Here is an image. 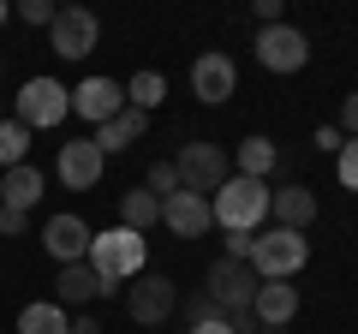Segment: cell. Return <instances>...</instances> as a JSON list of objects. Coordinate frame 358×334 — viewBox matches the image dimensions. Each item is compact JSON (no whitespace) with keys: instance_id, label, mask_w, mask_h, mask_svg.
Returning a JSON list of instances; mask_svg holds the SVG:
<instances>
[{"instance_id":"6da1fadb","label":"cell","mask_w":358,"mask_h":334,"mask_svg":"<svg viewBox=\"0 0 358 334\" xmlns=\"http://www.w3.org/2000/svg\"><path fill=\"white\" fill-rule=\"evenodd\" d=\"M90 269H96V281L114 293L120 281H138L143 269H150V245H143V233H131V227H108V233H96L90 239Z\"/></svg>"},{"instance_id":"7a4b0ae2","label":"cell","mask_w":358,"mask_h":334,"mask_svg":"<svg viewBox=\"0 0 358 334\" xmlns=\"http://www.w3.org/2000/svg\"><path fill=\"white\" fill-rule=\"evenodd\" d=\"M209 209H215V227L221 233H263V221H268V185L233 173V180L209 197Z\"/></svg>"},{"instance_id":"3957f363","label":"cell","mask_w":358,"mask_h":334,"mask_svg":"<svg viewBox=\"0 0 358 334\" xmlns=\"http://www.w3.org/2000/svg\"><path fill=\"white\" fill-rule=\"evenodd\" d=\"M305 263H310V239H305V233L263 227L251 239V275H257V281H293Z\"/></svg>"},{"instance_id":"277c9868","label":"cell","mask_w":358,"mask_h":334,"mask_svg":"<svg viewBox=\"0 0 358 334\" xmlns=\"http://www.w3.org/2000/svg\"><path fill=\"white\" fill-rule=\"evenodd\" d=\"M173 167H179V185H185V191H197V197H215L221 185L233 180V155L221 150V143H203V138L179 143Z\"/></svg>"},{"instance_id":"5b68a950","label":"cell","mask_w":358,"mask_h":334,"mask_svg":"<svg viewBox=\"0 0 358 334\" xmlns=\"http://www.w3.org/2000/svg\"><path fill=\"white\" fill-rule=\"evenodd\" d=\"M72 114V90H66L60 78H24V90L13 96V119L30 131H48Z\"/></svg>"},{"instance_id":"8992f818","label":"cell","mask_w":358,"mask_h":334,"mask_svg":"<svg viewBox=\"0 0 358 334\" xmlns=\"http://www.w3.org/2000/svg\"><path fill=\"white\" fill-rule=\"evenodd\" d=\"M179 310V286H173V275H162V269H143L138 281L126 286V317L138 322V328H155V322H167Z\"/></svg>"},{"instance_id":"52a82bcc","label":"cell","mask_w":358,"mask_h":334,"mask_svg":"<svg viewBox=\"0 0 358 334\" xmlns=\"http://www.w3.org/2000/svg\"><path fill=\"white\" fill-rule=\"evenodd\" d=\"M96 42H102V18L90 13V6H60L48 24V48L60 54V60H90L96 54Z\"/></svg>"},{"instance_id":"ba28073f","label":"cell","mask_w":358,"mask_h":334,"mask_svg":"<svg viewBox=\"0 0 358 334\" xmlns=\"http://www.w3.org/2000/svg\"><path fill=\"white\" fill-rule=\"evenodd\" d=\"M257 275H251V263H233V257H215L209 263V286L203 293L221 305V317H233V310H251V298H257Z\"/></svg>"},{"instance_id":"9c48e42d","label":"cell","mask_w":358,"mask_h":334,"mask_svg":"<svg viewBox=\"0 0 358 334\" xmlns=\"http://www.w3.org/2000/svg\"><path fill=\"white\" fill-rule=\"evenodd\" d=\"M102 167H108V155L96 150L90 138H60L54 173H60V185H66V191H96V185H102Z\"/></svg>"},{"instance_id":"30bf717a","label":"cell","mask_w":358,"mask_h":334,"mask_svg":"<svg viewBox=\"0 0 358 334\" xmlns=\"http://www.w3.org/2000/svg\"><path fill=\"white\" fill-rule=\"evenodd\" d=\"M257 66L263 72H299V66L310 60V42H305V30L299 24H268V30H257Z\"/></svg>"},{"instance_id":"8fae6325","label":"cell","mask_w":358,"mask_h":334,"mask_svg":"<svg viewBox=\"0 0 358 334\" xmlns=\"http://www.w3.org/2000/svg\"><path fill=\"white\" fill-rule=\"evenodd\" d=\"M233 90H239V66H233L227 54H197V60H192V96L203 108L233 102Z\"/></svg>"},{"instance_id":"7c38bea8","label":"cell","mask_w":358,"mask_h":334,"mask_svg":"<svg viewBox=\"0 0 358 334\" xmlns=\"http://www.w3.org/2000/svg\"><path fill=\"white\" fill-rule=\"evenodd\" d=\"M90 239H96V233H90L84 215H54V221H42V251H48L60 269L90 257Z\"/></svg>"},{"instance_id":"4fadbf2b","label":"cell","mask_w":358,"mask_h":334,"mask_svg":"<svg viewBox=\"0 0 358 334\" xmlns=\"http://www.w3.org/2000/svg\"><path fill=\"white\" fill-rule=\"evenodd\" d=\"M120 108H126V84H114V78H84L72 90V114L90 119V126H108Z\"/></svg>"},{"instance_id":"5bb4252c","label":"cell","mask_w":358,"mask_h":334,"mask_svg":"<svg viewBox=\"0 0 358 334\" xmlns=\"http://www.w3.org/2000/svg\"><path fill=\"white\" fill-rule=\"evenodd\" d=\"M162 227L173 233V239H203V233L215 227V209H209V197L179 191V197H167V203H162Z\"/></svg>"},{"instance_id":"9a60e30c","label":"cell","mask_w":358,"mask_h":334,"mask_svg":"<svg viewBox=\"0 0 358 334\" xmlns=\"http://www.w3.org/2000/svg\"><path fill=\"white\" fill-rule=\"evenodd\" d=\"M42 191H48V173H42V167H30V161H18V167H6V173H0V209L30 215V209L42 203Z\"/></svg>"},{"instance_id":"2e32d148","label":"cell","mask_w":358,"mask_h":334,"mask_svg":"<svg viewBox=\"0 0 358 334\" xmlns=\"http://www.w3.org/2000/svg\"><path fill=\"white\" fill-rule=\"evenodd\" d=\"M268 215H275V227H287V233H305L310 221H317V191L310 185H281V191H268Z\"/></svg>"},{"instance_id":"e0dca14e","label":"cell","mask_w":358,"mask_h":334,"mask_svg":"<svg viewBox=\"0 0 358 334\" xmlns=\"http://www.w3.org/2000/svg\"><path fill=\"white\" fill-rule=\"evenodd\" d=\"M251 317H257V328H287V322L299 317V286L263 281V286H257V298H251Z\"/></svg>"},{"instance_id":"ac0fdd59","label":"cell","mask_w":358,"mask_h":334,"mask_svg":"<svg viewBox=\"0 0 358 334\" xmlns=\"http://www.w3.org/2000/svg\"><path fill=\"white\" fill-rule=\"evenodd\" d=\"M96 298H108V286L96 281V269H90V263H66L60 281H54V305L60 310H84V305H96Z\"/></svg>"},{"instance_id":"d6986e66","label":"cell","mask_w":358,"mask_h":334,"mask_svg":"<svg viewBox=\"0 0 358 334\" xmlns=\"http://www.w3.org/2000/svg\"><path fill=\"white\" fill-rule=\"evenodd\" d=\"M143 131H150V114H138V108H120L108 126H96V150L102 155H120V150H131V143H143Z\"/></svg>"},{"instance_id":"ffe728a7","label":"cell","mask_w":358,"mask_h":334,"mask_svg":"<svg viewBox=\"0 0 358 334\" xmlns=\"http://www.w3.org/2000/svg\"><path fill=\"white\" fill-rule=\"evenodd\" d=\"M275 167H281V143H275V138H257V131H251V138L233 150V173H239V180H263L268 185Z\"/></svg>"},{"instance_id":"44dd1931","label":"cell","mask_w":358,"mask_h":334,"mask_svg":"<svg viewBox=\"0 0 358 334\" xmlns=\"http://www.w3.org/2000/svg\"><path fill=\"white\" fill-rule=\"evenodd\" d=\"M18 334H72V310H60L54 298H36L18 310Z\"/></svg>"},{"instance_id":"7402d4cb","label":"cell","mask_w":358,"mask_h":334,"mask_svg":"<svg viewBox=\"0 0 358 334\" xmlns=\"http://www.w3.org/2000/svg\"><path fill=\"white\" fill-rule=\"evenodd\" d=\"M120 227H131V233L162 227V203H155V191H126V197H120Z\"/></svg>"},{"instance_id":"603a6c76","label":"cell","mask_w":358,"mask_h":334,"mask_svg":"<svg viewBox=\"0 0 358 334\" xmlns=\"http://www.w3.org/2000/svg\"><path fill=\"white\" fill-rule=\"evenodd\" d=\"M162 96H167V78H162V72H138V78H126V108H138V114L162 108Z\"/></svg>"},{"instance_id":"cb8c5ba5","label":"cell","mask_w":358,"mask_h":334,"mask_svg":"<svg viewBox=\"0 0 358 334\" xmlns=\"http://www.w3.org/2000/svg\"><path fill=\"white\" fill-rule=\"evenodd\" d=\"M30 155V126H18L13 114L0 119V167H18Z\"/></svg>"},{"instance_id":"d4e9b609","label":"cell","mask_w":358,"mask_h":334,"mask_svg":"<svg viewBox=\"0 0 358 334\" xmlns=\"http://www.w3.org/2000/svg\"><path fill=\"white\" fill-rule=\"evenodd\" d=\"M179 317H185V328H197V322H209V317H221V305L197 286V293H179Z\"/></svg>"},{"instance_id":"484cf974","label":"cell","mask_w":358,"mask_h":334,"mask_svg":"<svg viewBox=\"0 0 358 334\" xmlns=\"http://www.w3.org/2000/svg\"><path fill=\"white\" fill-rule=\"evenodd\" d=\"M143 191H155V203L179 197V191H185V185H179V167H173V161H155V167H150V180H143Z\"/></svg>"},{"instance_id":"4316f807","label":"cell","mask_w":358,"mask_h":334,"mask_svg":"<svg viewBox=\"0 0 358 334\" xmlns=\"http://www.w3.org/2000/svg\"><path fill=\"white\" fill-rule=\"evenodd\" d=\"M334 173H341L346 191H358V138H346V143H341V155H334Z\"/></svg>"},{"instance_id":"83f0119b","label":"cell","mask_w":358,"mask_h":334,"mask_svg":"<svg viewBox=\"0 0 358 334\" xmlns=\"http://www.w3.org/2000/svg\"><path fill=\"white\" fill-rule=\"evenodd\" d=\"M54 13H60L54 0H18V18L24 24H54Z\"/></svg>"},{"instance_id":"f1b7e54d","label":"cell","mask_w":358,"mask_h":334,"mask_svg":"<svg viewBox=\"0 0 358 334\" xmlns=\"http://www.w3.org/2000/svg\"><path fill=\"white\" fill-rule=\"evenodd\" d=\"M251 239H257V233H221V257L251 263Z\"/></svg>"},{"instance_id":"f546056e","label":"cell","mask_w":358,"mask_h":334,"mask_svg":"<svg viewBox=\"0 0 358 334\" xmlns=\"http://www.w3.org/2000/svg\"><path fill=\"white\" fill-rule=\"evenodd\" d=\"M334 126H341V138H358V90L341 102V119H334Z\"/></svg>"},{"instance_id":"4dcf8cb0","label":"cell","mask_w":358,"mask_h":334,"mask_svg":"<svg viewBox=\"0 0 358 334\" xmlns=\"http://www.w3.org/2000/svg\"><path fill=\"white\" fill-rule=\"evenodd\" d=\"M24 227H30V215H18V209H0V239H18Z\"/></svg>"},{"instance_id":"1f68e13d","label":"cell","mask_w":358,"mask_h":334,"mask_svg":"<svg viewBox=\"0 0 358 334\" xmlns=\"http://www.w3.org/2000/svg\"><path fill=\"white\" fill-rule=\"evenodd\" d=\"M251 13H257V30H268V24H281V0H257Z\"/></svg>"},{"instance_id":"d6a6232c","label":"cell","mask_w":358,"mask_h":334,"mask_svg":"<svg viewBox=\"0 0 358 334\" xmlns=\"http://www.w3.org/2000/svg\"><path fill=\"white\" fill-rule=\"evenodd\" d=\"M341 126H317V150H329V155H341Z\"/></svg>"},{"instance_id":"836d02e7","label":"cell","mask_w":358,"mask_h":334,"mask_svg":"<svg viewBox=\"0 0 358 334\" xmlns=\"http://www.w3.org/2000/svg\"><path fill=\"white\" fill-rule=\"evenodd\" d=\"M72 334H102V317H90V310H84V317H72Z\"/></svg>"},{"instance_id":"e575fe53","label":"cell","mask_w":358,"mask_h":334,"mask_svg":"<svg viewBox=\"0 0 358 334\" xmlns=\"http://www.w3.org/2000/svg\"><path fill=\"white\" fill-rule=\"evenodd\" d=\"M185 334H233V328H227V317H209V322H197V328H185Z\"/></svg>"},{"instance_id":"d590c367","label":"cell","mask_w":358,"mask_h":334,"mask_svg":"<svg viewBox=\"0 0 358 334\" xmlns=\"http://www.w3.org/2000/svg\"><path fill=\"white\" fill-rule=\"evenodd\" d=\"M257 334H287V328H257Z\"/></svg>"},{"instance_id":"8d00e7d4","label":"cell","mask_w":358,"mask_h":334,"mask_svg":"<svg viewBox=\"0 0 358 334\" xmlns=\"http://www.w3.org/2000/svg\"><path fill=\"white\" fill-rule=\"evenodd\" d=\"M0 24H6V0H0Z\"/></svg>"},{"instance_id":"74e56055","label":"cell","mask_w":358,"mask_h":334,"mask_svg":"<svg viewBox=\"0 0 358 334\" xmlns=\"http://www.w3.org/2000/svg\"><path fill=\"white\" fill-rule=\"evenodd\" d=\"M0 119H6V108H0Z\"/></svg>"},{"instance_id":"f35d334b","label":"cell","mask_w":358,"mask_h":334,"mask_svg":"<svg viewBox=\"0 0 358 334\" xmlns=\"http://www.w3.org/2000/svg\"><path fill=\"white\" fill-rule=\"evenodd\" d=\"M0 78H6V66H0Z\"/></svg>"}]
</instances>
